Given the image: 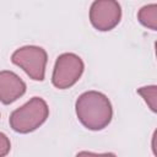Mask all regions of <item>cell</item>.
Here are the masks:
<instances>
[{"label": "cell", "instance_id": "6da1fadb", "mask_svg": "<svg viewBox=\"0 0 157 157\" xmlns=\"http://www.w3.org/2000/svg\"><path fill=\"white\" fill-rule=\"evenodd\" d=\"M75 110L80 123L92 131L108 126L113 117L110 101L98 91H87L80 94L75 103Z\"/></svg>", "mask_w": 157, "mask_h": 157}, {"label": "cell", "instance_id": "7a4b0ae2", "mask_svg": "<svg viewBox=\"0 0 157 157\" xmlns=\"http://www.w3.org/2000/svg\"><path fill=\"white\" fill-rule=\"evenodd\" d=\"M49 108L40 97H33L22 107L15 109L9 118L10 126L18 134H28L37 130L48 118Z\"/></svg>", "mask_w": 157, "mask_h": 157}, {"label": "cell", "instance_id": "3957f363", "mask_svg": "<svg viewBox=\"0 0 157 157\" xmlns=\"http://www.w3.org/2000/svg\"><path fill=\"white\" fill-rule=\"evenodd\" d=\"M11 61L18 67H21L29 76V78L34 81L44 80L48 55L42 47H37V45L21 47L12 53Z\"/></svg>", "mask_w": 157, "mask_h": 157}, {"label": "cell", "instance_id": "277c9868", "mask_svg": "<svg viewBox=\"0 0 157 157\" xmlns=\"http://www.w3.org/2000/svg\"><path fill=\"white\" fill-rule=\"evenodd\" d=\"M85 70L82 59L74 53L60 54L53 69L52 83L59 90H66L74 86Z\"/></svg>", "mask_w": 157, "mask_h": 157}, {"label": "cell", "instance_id": "5b68a950", "mask_svg": "<svg viewBox=\"0 0 157 157\" xmlns=\"http://www.w3.org/2000/svg\"><path fill=\"white\" fill-rule=\"evenodd\" d=\"M121 18V7L117 0H94L90 7V22L101 31L113 29Z\"/></svg>", "mask_w": 157, "mask_h": 157}, {"label": "cell", "instance_id": "8992f818", "mask_svg": "<svg viewBox=\"0 0 157 157\" xmlns=\"http://www.w3.org/2000/svg\"><path fill=\"white\" fill-rule=\"evenodd\" d=\"M26 92L25 81L15 72L9 70L0 71V102L11 104Z\"/></svg>", "mask_w": 157, "mask_h": 157}, {"label": "cell", "instance_id": "52a82bcc", "mask_svg": "<svg viewBox=\"0 0 157 157\" xmlns=\"http://www.w3.org/2000/svg\"><path fill=\"white\" fill-rule=\"evenodd\" d=\"M137 20L142 26L152 31H156L157 29V5L150 4L141 7L137 13Z\"/></svg>", "mask_w": 157, "mask_h": 157}, {"label": "cell", "instance_id": "ba28073f", "mask_svg": "<svg viewBox=\"0 0 157 157\" xmlns=\"http://www.w3.org/2000/svg\"><path fill=\"white\" fill-rule=\"evenodd\" d=\"M137 93L145 99V102L148 104L150 109L156 113L157 112V87L155 85L152 86H145L137 90Z\"/></svg>", "mask_w": 157, "mask_h": 157}, {"label": "cell", "instance_id": "9c48e42d", "mask_svg": "<svg viewBox=\"0 0 157 157\" xmlns=\"http://www.w3.org/2000/svg\"><path fill=\"white\" fill-rule=\"evenodd\" d=\"M11 150V142L10 139L4 134L0 132V157L6 156Z\"/></svg>", "mask_w": 157, "mask_h": 157}]
</instances>
